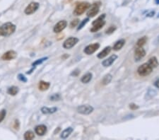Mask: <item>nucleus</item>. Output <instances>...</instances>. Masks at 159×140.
I'll use <instances>...</instances> for the list:
<instances>
[{
    "label": "nucleus",
    "mask_w": 159,
    "mask_h": 140,
    "mask_svg": "<svg viewBox=\"0 0 159 140\" xmlns=\"http://www.w3.org/2000/svg\"><path fill=\"white\" fill-rule=\"evenodd\" d=\"M35 132L38 136H43L47 132V127L45 125H39L35 127Z\"/></svg>",
    "instance_id": "obj_14"
},
{
    "label": "nucleus",
    "mask_w": 159,
    "mask_h": 140,
    "mask_svg": "<svg viewBox=\"0 0 159 140\" xmlns=\"http://www.w3.org/2000/svg\"><path fill=\"white\" fill-rule=\"evenodd\" d=\"M146 55V51L142 47H136L134 51V60L136 62H139Z\"/></svg>",
    "instance_id": "obj_10"
},
{
    "label": "nucleus",
    "mask_w": 159,
    "mask_h": 140,
    "mask_svg": "<svg viewBox=\"0 0 159 140\" xmlns=\"http://www.w3.org/2000/svg\"><path fill=\"white\" fill-rule=\"evenodd\" d=\"M112 79V76L111 75V74H106V75L103 77V80H102V84H103V85H107V84H108L111 82Z\"/></svg>",
    "instance_id": "obj_24"
},
{
    "label": "nucleus",
    "mask_w": 159,
    "mask_h": 140,
    "mask_svg": "<svg viewBox=\"0 0 159 140\" xmlns=\"http://www.w3.org/2000/svg\"><path fill=\"white\" fill-rule=\"evenodd\" d=\"M155 43L156 44H159V36H158V37H157L156 40H155Z\"/></svg>",
    "instance_id": "obj_38"
},
{
    "label": "nucleus",
    "mask_w": 159,
    "mask_h": 140,
    "mask_svg": "<svg viewBox=\"0 0 159 140\" xmlns=\"http://www.w3.org/2000/svg\"><path fill=\"white\" fill-rule=\"evenodd\" d=\"M79 74H80V71H79V69H76V70H74V71H73V72L71 73V75L74 76H77Z\"/></svg>",
    "instance_id": "obj_34"
},
{
    "label": "nucleus",
    "mask_w": 159,
    "mask_h": 140,
    "mask_svg": "<svg viewBox=\"0 0 159 140\" xmlns=\"http://www.w3.org/2000/svg\"><path fill=\"white\" fill-rule=\"evenodd\" d=\"M35 138V135L34 133L32 131H27L25 132L24 134V139H28L31 140Z\"/></svg>",
    "instance_id": "obj_26"
},
{
    "label": "nucleus",
    "mask_w": 159,
    "mask_h": 140,
    "mask_svg": "<svg viewBox=\"0 0 159 140\" xmlns=\"http://www.w3.org/2000/svg\"><path fill=\"white\" fill-rule=\"evenodd\" d=\"M48 59V57H42V58H40V59H38V60H36V61L32 63V66L34 67H36L37 65H41L43 62L46 61V60Z\"/></svg>",
    "instance_id": "obj_25"
},
{
    "label": "nucleus",
    "mask_w": 159,
    "mask_h": 140,
    "mask_svg": "<svg viewBox=\"0 0 159 140\" xmlns=\"http://www.w3.org/2000/svg\"><path fill=\"white\" fill-rule=\"evenodd\" d=\"M130 108H131L132 110H136L139 108V106H136V104H134V103H132V104L130 105Z\"/></svg>",
    "instance_id": "obj_35"
},
{
    "label": "nucleus",
    "mask_w": 159,
    "mask_h": 140,
    "mask_svg": "<svg viewBox=\"0 0 159 140\" xmlns=\"http://www.w3.org/2000/svg\"><path fill=\"white\" fill-rule=\"evenodd\" d=\"M93 75L90 72H88L87 74H86L85 75H84L81 79V82L84 84H88V82H90L91 81Z\"/></svg>",
    "instance_id": "obj_21"
},
{
    "label": "nucleus",
    "mask_w": 159,
    "mask_h": 140,
    "mask_svg": "<svg viewBox=\"0 0 159 140\" xmlns=\"http://www.w3.org/2000/svg\"><path fill=\"white\" fill-rule=\"evenodd\" d=\"M79 23V19H74V20L71 22V23H70V28H75L76 26H77Z\"/></svg>",
    "instance_id": "obj_30"
},
{
    "label": "nucleus",
    "mask_w": 159,
    "mask_h": 140,
    "mask_svg": "<svg viewBox=\"0 0 159 140\" xmlns=\"http://www.w3.org/2000/svg\"><path fill=\"white\" fill-rule=\"evenodd\" d=\"M152 71L153 68L148 63H144L141 65L137 69L138 74L141 76H149Z\"/></svg>",
    "instance_id": "obj_4"
},
{
    "label": "nucleus",
    "mask_w": 159,
    "mask_h": 140,
    "mask_svg": "<svg viewBox=\"0 0 159 140\" xmlns=\"http://www.w3.org/2000/svg\"><path fill=\"white\" fill-rule=\"evenodd\" d=\"M90 6V4L88 2H80L76 4L75 9H74L73 14L75 16H80L84 14L87 9H88Z\"/></svg>",
    "instance_id": "obj_3"
},
{
    "label": "nucleus",
    "mask_w": 159,
    "mask_h": 140,
    "mask_svg": "<svg viewBox=\"0 0 159 140\" xmlns=\"http://www.w3.org/2000/svg\"><path fill=\"white\" fill-rule=\"evenodd\" d=\"M99 47H100V44L98 43H95L88 45V46H86V47L84 48V53H86V55H90L94 53L95 51L98 50Z\"/></svg>",
    "instance_id": "obj_9"
},
{
    "label": "nucleus",
    "mask_w": 159,
    "mask_h": 140,
    "mask_svg": "<svg viewBox=\"0 0 159 140\" xmlns=\"http://www.w3.org/2000/svg\"><path fill=\"white\" fill-rule=\"evenodd\" d=\"M105 18H106V14H103L101 16H100L98 19H95L94 21L92 23L93 27L90 28V31L92 33H95V32L99 31L100 29H101L104 26V25L106 24V21L104 20Z\"/></svg>",
    "instance_id": "obj_2"
},
{
    "label": "nucleus",
    "mask_w": 159,
    "mask_h": 140,
    "mask_svg": "<svg viewBox=\"0 0 159 140\" xmlns=\"http://www.w3.org/2000/svg\"><path fill=\"white\" fill-rule=\"evenodd\" d=\"M154 14H155V12H151L150 13V14H148V15H147V16H154Z\"/></svg>",
    "instance_id": "obj_37"
},
{
    "label": "nucleus",
    "mask_w": 159,
    "mask_h": 140,
    "mask_svg": "<svg viewBox=\"0 0 159 140\" xmlns=\"http://www.w3.org/2000/svg\"><path fill=\"white\" fill-rule=\"evenodd\" d=\"M58 108L56 107L48 108V107H42L41 108V112L43 114H52L56 113Z\"/></svg>",
    "instance_id": "obj_17"
},
{
    "label": "nucleus",
    "mask_w": 159,
    "mask_h": 140,
    "mask_svg": "<svg viewBox=\"0 0 159 140\" xmlns=\"http://www.w3.org/2000/svg\"><path fill=\"white\" fill-rule=\"evenodd\" d=\"M117 57H118L116 55H111V56L108 57V59H106V60H103V61L102 62V65H103V67H108L111 66V65L114 63V62L117 60Z\"/></svg>",
    "instance_id": "obj_13"
},
{
    "label": "nucleus",
    "mask_w": 159,
    "mask_h": 140,
    "mask_svg": "<svg viewBox=\"0 0 159 140\" xmlns=\"http://www.w3.org/2000/svg\"><path fill=\"white\" fill-rule=\"evenodd\" d=\"M16 28V26L11 22H8L2 25H0V36L7 37L11 36L15 32Z\"/></svg>",
    "instance_id": "obj_1"
},
{
    "label": "nucleus",
    "mask_w": 159,
    "mask_h": 140,
    "mask_svg": "<svg viewBox=\"0 0 159 140\" xmlns=\"http://www.w3.org/2000/svg\"><path fill=\"white\" fill-rule=\"evenodd\" d=\"M100 4L98 3H94L89 8V10L87 12V16L90 18H93L99 12Z\"/></svg>",
    "instance_id": "obj_8"
},
{
    "label": "nucleus",
    "mask_w": 159,
    "mask_h": 140,
    "mask_svg": "<svg viewBox=\"0 0 159 140\" xmlns=\"http://www.w3.org/2000/svg\"><path fill=\"white\" fill-rule=\"evenodd\" d=\"M147 40L148 38L146 36H144V37L139 38L137 40V42H136V47H143L145 45L146 43L147 42Z\"/></svg>",
    "instance_id": "obj_23"
},
{
    "label": "nucleus",
    "mask_w": 159,
    "mask_h": 140,
    "mask_svg": "<svg viewBox=\"0 0 159 140\" xmlns=\"http://www.w3.org/2000/svg\"><path fill=\"white\" fill-rule=\"evenodd\" d=\"M79 40L76 37H70L66 40L63 43V47L64 49H71L75 46Z\"/></svg>",
    "instance_id": "obj_6"
},
{
    "label": "nucleus",
    "mask_w": 159,
    "mask_h": 140,
    "mask_svg": "<svg viewBox=\"0 0 159 140\" xmlns=\"http://www.w3.org/2000/svg\"><path fill=\"white\" fill-rule=\"evenodd\" d=\"M73 131H74V130H73L72 127H68V128L65 129L62 132L61 135H60V137L63 139H66V138L69 137L70 136V135L72 133Z\"/></svg>",
    "instance_id": "obj_16"
},
{
    "label": "nucleus",
    "mask_w": 159,
    "mask_h": 140,
    "mask_svg": "<svg viewBox=\"0 0 159 140\" xmlns=\"http://www.w3.org/2000/svg\"><path fill=\"white\" fill-rule=\"evenodd\" d=\"M18 79L19 81H21V82H23V83H26L28 82V79H27V78L25 77V76L23 75V74H19L18 75Z\"/></svg>",
    "instance_id": "obj_32"
},
{
    "label": "nucleus",
    "mask_w": 159,
    "mask_h": 140,
    "mask_svg": "<svg viewBox=\"0 0 159 140\" xmlns=\"http://www.w3.org/2000/svg\"><path fill=\"white\" fill-rule=\"evenodd\" d=\"M93 111V108L90 105H82L77 108V112L82 115H89Z\"/></svg>",
    "instance_id": "obj_7"
},
{
    "label": "nucleus",
    "mask_w": 159,
    "mask_h": 140,
    "mask_svg": "<svg viewBox=\"0 0 159 140\" xmlns=\"http://www.w3.org/2000/svg\"><path fill=\"white\" fill-rule=\"evenodd\" d=\"M16 57V52H15L14 50H9L6 52L5 53H4V55L1 56V59H2L3 60H7V61H9V60H14V59H15Z\"/></svg>",
    "instance_id": "obj_12"
},
{
    "label": "nucleus",
    "mask_w": 159,
    "mask_h": 140,
    "mask_svg": "<svg viewBox=\"0 0 159 140\" xmlns=\"http://www.w3.org/2000/svg\"><path fill=\"white\" fill-rule=\"evenodd\" d=\"M39 6V3L36 2V1H33V2L30 3L25 9V14H27V15H31V14H34L38 10Z\"/></svg>",
    "instance_id": "obj_5"
},
{
    "label": "nucleus",
    "mask_w": 159,
    "mask_h": 140,
    "mask_svg": "<svg viewBox=\"0 0 159 140\" xmlns=\"http://www.w3.org/2000/svg\"><path fill=\"white\" fill-rule=\"evenodd\" d=\"M115 30H116L115 25H111V26H110L109 28H108V29L106 30V34L110 35V34H112V33H114Z\"/></svg>",
    "instance_id": "obj_29"
},
{
    "label": "nucleus",
    "mask_w": 159,
    "mask_h": 140,
    "mask_svg": "<svg viewBox=\"0 0 159 140\" xmlns=\"http://www.w3.org/2000/svg\"><path fill=\"white\" fill-rule=\"evenodd\" d=\"M19 87L15 86H13L9 87L7 90V93H9V95H13V96L16 95L17 93H19Z\"/></svg>",
    "instance_id": "obj_22"
},
{
    "label": "nucleus",
    "mask_w": 159,
    "mask_h": 140,
    "mask_svg": "<svg viewBox=\"0 0 159 140\" xmlns=\"http://www.w3.org/2000/svg\"><path fill=\"white\" fill-rule=\"evenodd\" d=\"M50 83L44 82V81H40L38 84V89L39 90L42 91H47V89L50 88Z\"/></svg>",
    "instance_id": "obj_18"
},
{
    "label": "nucleus",
    "mask_w": 159,
    "mask_h": 140,
    "mask_svg": "<svg viewBox=\"0 0 159 140\" xmlns=\"http://www.w3.org/2000/svg\"><path fill=\"white\" fill-rule=\"evenodd\" d=\"M154 85H155L157 87V88L159 89V79H158V80H157L155 83H154Z\"/></svg>",
    "instance_id": "obj_36"
},
{
    "label": "nucleus",
    "mask_w": 159,
    "mask_h": 140,
    "mask_svg": "<svg viewBox=\"0 0 159 140\" xmlns=\"http://www.w3.org/2000/svg\"><path fill=\"white\" fill-rule=\"evenodd\" d=\"M125 40L124 39H121L119 40L118 41H117V42L115 43L113 46V50L115 51H118L121 50V49L122 48V47H123L124 45H125Z\"/></svg>",
    "instance_id": "obj_19"
},
{
    "label": "nucleus",
    "mask_w": 159,
    "mask_h": 140,
    "mask_svg": "<svg viewBox=\"0 0 159 140\" xmlns=\"http://www.w3.org/2000/svg\"><path fill=\"white\" fill-rule=\"evenodd\" d=\"M6 115V110L5 109H3L0 111V122H2L4 120Z\"/></svg>",
    "instance_id": "obj_31"
},
{
    "label": "nucleus",
    "mask_w": 159,
    "mask_h": 140,
    "mask_svg": "<svg viewBox=\"0 0 159 140\" xmlns=\"http://www.w3.org/2000/svg\"><path fill=\"white\" fill-rule=\"evenodd\" d=\"M66 25H67V22H66V21L65 20L60 21H59L58 23L54 26L53 31L56 33H60V32L62 31L63 30L66 28Z\"/></svg>",
    "instance_id": "obj_11"
},
{
    "label": "nucleus",
    "mask_w": 159,
    "mask_h": 140,
    "mask_svg": "<svg viewBox=\"0 0 159 140\" xmlns=\"http://www.w3.org/2000/svg\"><path fill=\"white\" fill-rule=\"evenodd\" d=\"M148 64H149V65L153 69H154V68H156L159 65V62H158V60H157V58L156 57H151V58L149 60Z\"/></svg>",
    "instance_id": "obj_20"
},
{
    "label": "nucleus",
    "mask_w": 159,
    "mask_h": 140,
    "mask_svg": "<svg viewBox=\"0 0 159 140\" xmlns=\"http://www.w3.org/2000/svg\"><path fill=\"white\" fill-rule=\"evenodd\" d=\"M88 21H89V18H86V19H84V20H83L82 21V23H81L80 24H79V27H78V28H77V30H78V31H79V30L82 29V28H84V26H85V25L87 23H88Z\"/></svg>",
    "instance_id": "obj_27"
},
{
    "label": "nucleus",
    "mask_w": 159,
    "mask_h": 140,
    "mask_svg": "<svg viewBox=\"0 0 159 140\" xmlns=\"http://www.w3.org/2000/svg\"><path fill=\"white\" fill-rule=\"evenodd\" d=\"M156 2L157 4H159V0H156Z\"/></svg>",
    "instance_id": "obj_39"
},
{
    "label": "nucleus",
    "mask_w": 159,
    "mask_h": 140,
    "mask_svg": "<svg viewBox=\"0 0 159 140\" xmlns=\"http://www.w3.org/2000/svg\"><path fill=\"white\" fill-rule=\"evenodd\" d=\"M19 127H20V123H19V121L18 120H16L15 122H14V128L16 129V130H18L19 129Z\"/></svg>",
    "instance_id": "obj_33"
},
{
    "label": "nucleus",
    "mask_w": 159,
    "mask_h": 140,
    "mask_svg": "<svg viewBox=\"0 0 159 140\" xmlns=\"http://www.w3.org/2000/svg\"><path fill=\"white\" fill-rule=\"evenodd\" d=\"M60 98H61V96H60V95L59 94V93H55V94L51 95L50 97V101H60Z\"/></svg>",
    "instance_id": "obj_28"
},
{
    "label": "nucleus",
    "mask_w": 159,
    "mask_h": 140,
    "mask_svg": "<svg viewBox=\"0 0 159 140\" xmlns=\"http://www.w3.org/2000/svg\"><path fill=\"white\" fill-rule=\"evenodd\" d=\"M111 50H112V48H111V47H110V46L106 47L103 50L101 51V52H99V53L97 55V57H98V58H99V59L104 58V57H106L108 55V54L110 52Z\"/></svg>",
    "instance_id": "obj_15"
}]
</instances>
